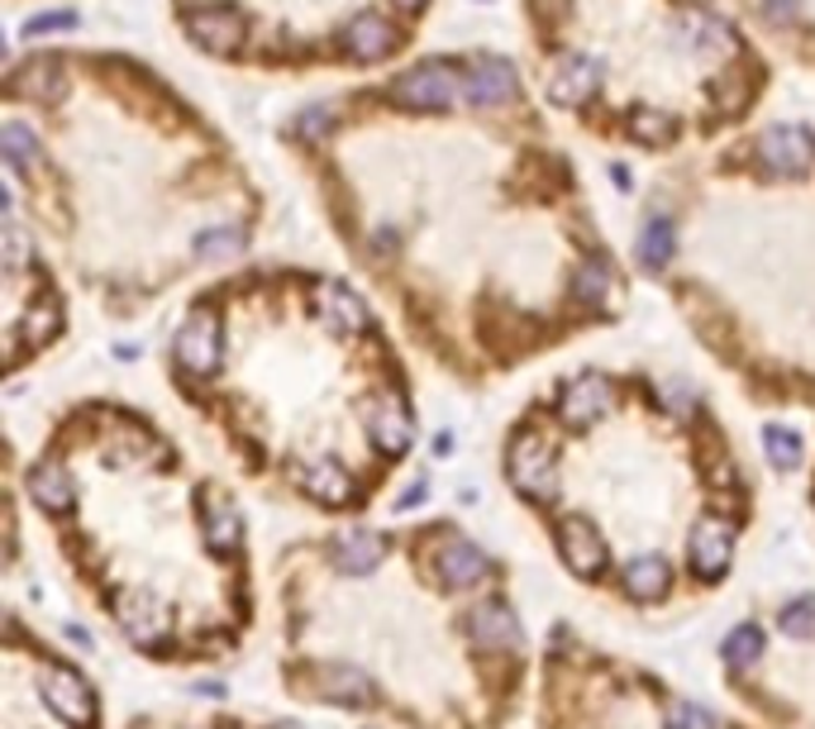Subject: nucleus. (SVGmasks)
Segmentation results:
<instances>
[{
  "instance_id": "1",
  "label": "nucleus",
  "mask_w": 815,
  "mask_h": 729,
  "mask_svg": "<svg viewBox=\"0 0 815 729\" xmlns=\"http://www.w3.org/2000/svg\"><path fill=\"white\" fill-rule=\"evenodd\" d=\"M396 101L425 105V110H449L458 101H468V76H458L449 62H425L396 76Z\"/></svg>"
},
{
  "instance_id": "2",
  "label": "nucleus",
  "mask_w": 815,
  "mask_h": 729,
  "mask_svg": "<svg viewBox=\"0 0 815 729\" xmlns=\"http://www.w3.org/2000/svg\"><path fill=\"white\" fill-rule=\"evenodd\" d=\"M506 472L524 496H539V501H553L558 496V468H553V453L549 443L534 439V434H520L510 443V458H506Z\"/></svg>"
},
{
  "instance_id": "3",
  "label": "nucleus",
  "mask_w": 815,
  "mask_h": 729,
  "mask_svg": "<svg viewBox=\"0 0 815 729\" xmlns=\"http://www.w3.org/2000/svg\"><path fill=\"white\" fill-rule=\"evenodd\" d=\"M177 358H182L186 372H215V362H220V320H215V310L201 306V310L186 315V325L177 335Z\"/></svg>"
},
{
  "instance_id": "4",
  "label": "nucleus",
  "mask_w": 815,
  "mask_h": 729,
  "mask_svg": "<svg viewBox=\"0 0 815 729\" xmlns=\"http://www.w3.org/2000/svg\"><path fill=\"white\" fill-rule=\"evenodd\" d=\"M43 701L53 706L68 725H91L95 720V696L86 687V677L72 672V668H48V677H43Z\"/></svg>"
},
{
  "instance_id": "5",
  "label": "nucleus",
  "mask_w": 815,
  "mask_h": 729,
  "mask_svg": "<svg viewBox=\"0 0 815 729\" xmlns=\"http://www.w3.org/2000/svg\"><path fill=\"white\" fill-rule=\"evenodd\" d=\"M730 558H734V534L725 520H701L692 530V567L696 577L706 582H721L730 573Z\"/></svg>"
},
{
  "instance_id": "6",
  "label": "nucleus",
  "mask_w": 815,
  "mask_h": 729,
  "mask_svg": "<svg viewBox=\"0 0 815 729\" xmlns=\"http://www.w3.org/2000/svg\"><path fill=\"white\" fill-rule=\"evenodd\" d=\"M435 567H439L444 582L462 592V586H477L491 573V558L477 544H468V538H444L439 553H435Z\"/></svg>"
},
{
  "instance_id": "7",
  "label": "nucleus",
  "mask_w": 815,
  "mask_h": 729,
  "mask_svg": "<svg viewBox=\"0 0 815 729\" xmlns=\"http://www.w3.org/2000/svg\"><path fill=\"white\" fill-rule=\"evenodd\" d=\"M367 434H373V443H377V449H387V453L410 449V405H406L401 391H387L373 405V415H367Z\"/></svg>"
},
{
  "instance_id": "8",
  "label": "nucleus",
  "mask_w": 815,
  "mask_h": 729,
  "mask_svg": "<svg viewBox=\"0 0 815 729\" xmlns=\"http://www.w3.org/2000/svg\"><path fill=\"white\" fill-rule=\"evenodd\" d=\"M611 382L605 377H597V372H587V377H572V382L563 387V420L568 424H597L605 410H611Z\"/></svg>"
},
{
  "instance_id": "9",
  "label": "nucleus",
  "mask_w": 815,
  "mask_h": 729,
  "mask_svg": "<svg viewBox=\"0 0 815 729\" xmlns=\"http://www.w3.org/2000/svg\"><path fill=\"white\" fill-rule=\"evenodd\" d=\"M758 157L773 172H806L811 167V138L802 130H792V124H773V130H763V138H758Z\"/></svg>"
},
{
  "instance_id": "10",
  "label": "nucleus",
  "mask_w": 815,
  "mask_h": 729,
  "mask_svg": "<svg viewBox=\"0 0 815 729\" xmlns=\"http://www.w3.org/2000/svg\"><path fill=\"white\" fill-rule=\"evenodd\" d=\"M558 548H563V558L578 577H597L605 563V538L591 530L587 520H568V525L558 530Z\"/></svg>"
},
{
  "instance_id": "11",
  "label": "nucleus",
  "mask_w": 815,
  "mask_h": 729,
  "mask_svg": "<svg viewBox=\"0 0 815 729\" xmlns=\"http://www.w3.org/2000/svg\"><path fill=\"white\" fill-rule=\"evenodd\" d=\"M315 691L325 696V701L334 706H373V677H367L363 668H348V663H334V668H319L315 677Z\"/></svg>"
},
{
  "instance_id": "12",
  "label": "nucleus",
  "mask_w": 815,
  "mask_h": 729,
  "mask_svg": "<svg viewBox=\"0 0 815 729\" xmlns=\"http://www.w3.org/2000/svg\"><path fill=\"white\" fill-rule=\"evenodd\" d=\"M468 634L482 648H516L520 644V620L501 606V600H482V606H472V615H468Z\"/></svg>"
},
{
  "instance_id": "13",
  "label": "nucleus",
  "mask_w": 815,
  "mask_h": 729,
  "mask_svg": "<svg viewBox=\"0 0 815 729\" xmlns=\"http://www.w3.org/2000/svg\"><path fill=\"white\" fill-rule=\"evenodd\" d=\"M120 625H124V634H130V639L153 644V639H163V634H167V610L157 606L149 592H124V600H120Z\"/></svg>"
},
{
  "instance_id": "14",
  "label": "nucleus",
  "mask_w": 815,
  "mask_h": 729,
  "mask_svg": "<svg viewBox=\"0 0 815 729\" xmlns=\"http://www.w3.org/2000/svg\"><path fill=\"white\" fill-rule=\"evenodd\" d=\"M191 34H196L211 53H230V49H238V39H244V14L238 10H201L196 20H191Z\"/></svg>"
},
{
  "instance_id": "15",
  "label": "nucleus",
  "mask_w": 815,
  "mask_h": 729,
  "mask_svg": "<svg viewBox=\"0 0 815 729\" xmlns=\"http://www.w3.org/2000/svg\"><path fill=\"white\" fill-rule=\"evenodd\" d=\"M597 82H601V62L597 58H568L563 68H558L549 91H553L558 105H578V101H587L591 91H597Z\"/></svg>"
},
{
  "instance_id": "16",
  "label": "nucleus",
  "mask_w": 815,
  "mask_h": 729,
  "mask_svg": "<svg viewBox=\"0 0 815 729\" xmlns=\"http://www.w3.org/2000/svg\"><path fill=\"white\" fill-rule=\"evenodd\" d=\"M315 306H319V315H325L334 329H344V335H358V329L367 325L363 300L348 291V287H339V281H325V287H319V296H315Z\"/></svg>"
},
{
  "instance_id": "17",
  "label": "nucleus",
  "mask_w": 815,
  "mask_h": 729,
  "mask_svg": "<svg viewBox=\"0 0 815 729\" xmlns=\"http://www.w3.org/2000/svg\"><path fill=\"white\" fill-rule=\"evenodd\" d=\"M516 96V72L510 62H477V72L468 76V101L472 105H506Z\"/></svg>"
},
{
  "instance_id": "18",
  "label": "nucleus",
  "mask_w": 815,
  "mask_h": 729,
  "mask_svg": "<svg viewBox=\"0 0 815 729\" xmlns=\"http://www.w3.org/2000/svg\"><path fill=\"white\" fill-rule=\"evenodd\" d=\"M344 43H348V53L354 58H381V53L396 49V34H391V24L381 20V14H358V20L344 29Z\"/></svg>"
},
{
  "instance_id": "19",
  "label": "nucleus",
  "mask_w": 815,
  "mask_h": 729,
  "mask_svg": "<svg viewBox=\"0 0 815 729\" xmlns=\"http://www.w3.org/2000/svg\"><path fill=\"white\" fill-rule=\"evenodd\" d=\"M381 538L377 534H367V530H348V534H339V544H334V558H339V567L344 573H354V577H367L373 567L381 563Z\"/></svg>"
},
{
  "instance_id": "20",
  "label": "nucleus",
  "mask_w": 815,
  "mask_h": 729,
  "mask_svg": "<svg viewBox=\"0 0 815 729\" xmlns=\"http://www.w3.org/2000/svg\"><path fill=\"white\" fill-rule=\"evenodd\" d=\"M678 253V234H673V219L653 215L644 229H639V263L649 267V273H663L668 263H673Z\"/></svg>"
},
{
  "instance_id": "21",
  "label": "nucleus",
  "mask_w": 815,
  "mask_h": 729,
  "mask_svg": "<svg viewBox=\"0 0 815 729\" xmlns=\"http://www.w3.org/2000/svg\"><path fill=\"white\" fill-rule=\"evenodd\" d=\"M300 482H306L310 496L325 501V505H344L348 496H354V486H348V472H344L339 463H329V458L310 463L306 472H300Z\"/></svg>"
},
{
  "instance_id": "22",
  "label": "nucleus",
  "mask_w": 815,
  "mask_h": 729,
  "mask_svg": "<svg viewBox=\"0 0 815 729\" xmlns=\"http://www.w3.org/2000/svg\"><path fill=\"white\" fill-rule=\"evenodd\" d=\"M205 538H211V548L238 544V511L225 491H205Z\"/></svg>"
},
{
  "instance_id": "23",
  "label": "nucleus",
  "mask_w": 815,
  "mask_h": 729,
  "mask_svg": "<svg viewBox=\"0 0 815 729\" xmlns=\"http://www.w3.org/2000/svg\"><path fill=\"white\" fill-rule=\"evenodd\" d=\"M668 582H673V577H668V563L653 558V553H649V558H630L625 563V592L639 596V600H659L668 592Z\"/></svg>"
},
{
  "instance_id": "24",
  "label": "nucleus",
  "mask_w": 815,
  "mask_h": 729,
  "mask_svg": "<svg viewBox=\"0 0 815 729\" xmlns=\"http://www.w3.org/2000/svg\"><path fill=\"white\" fill-rule=\"evenodd\" d=\"M29 491H34V501L43 505V511H68V505H72V478L58 463H39Z\"/></svg>"
},
{
  "instance_id": "25",
  "label": "nucleus",
  "mask_w": 815,
  "mask_h": 729,
  "mask_svg": "<svg viewBox=\"0 0 815 729\" xmlns=\"http://www.w3.org/2000/svg\"><path fill=\"white\" fill-rule=\"evenodd\" d=\"M763 453H768V463L777 472H796L802 468V458H806L802 434L787 430V424H763Z\"/></svg>"
},
{
  "instance_id": "26",
  "label": "nucleus",
  "mask_w": 815,
  "mask_h": 729,
  "mask_svg": "<svg viewBox=\"0 0 815 729\" xmlns=\"http://www.w3.org/2000/svg\"><path fill=\"white\" fill-rule=\"evenodd\" d=\"M10 86L20 91V96H39V101H58L62 96V76H58V62H29L10 76Z\"/></svg>"
},
{
  "instance_id": "27",
  "label": "nucleus",
  "mask_w": 815,
  "mask_h": 729,
  "mask_svg": "<svg viewBox=\"0 0 815 729\" xmlns=\"http://www.w3.org/2000/svg\"><path fill=\"white\" fill-rule=\"evenodd\" d=\"M572 291H578V296L587 300V306H605V300H611V296L620 291V281H615L611 267L591 258V263H582L578 273H572Z\"/></svg>"
},
{
  "instance_id": "28",
  "label": "nucleus",
  "mask_w": 815,
  "mask_h": 729,
  "mask_svg": "<svg viewBox=\"0 0 815 729\" xmlns=\"http://www.w3.org/2000/svg\"><path fill=\"white\" fill-rule=\"evenodd\" d=\"M686 39L706 53H734V29L725 20H711V14H686Z\"/></svg>"
},
{
  "instance_id": "29",
  "label": "nucleus",
  "mask_w": 815,
  "mask_h": 729,
  "mask_svg": "<svg viewBox=\"0 0 815 729\" xmlns=\"http://www.w3.org/2000/svg\"><path fill=\"white\" fill-rule=\"evenodd\" d=\"M0 148H6V163L10 167H24V163H34V157H39V138H34V130H29V124L6 120V124H0Z\"/></svg>"
},
{
  "instance_id": "30",
  "label": "nucleus",
  "mask_w": 815,
  "mask_h": 729,
  "mask_svg": "<svg viewBox=\"0 0 815 729\" xmlns=\"http://www.w3.org/2000/svg\"><path fill=\"white\" fill-rule=\"evenodd\" d=\"M763 654V629L758 625H740V629H730L725 634V644H721V658L730 663V668H748Z\"/></svg>"
},
{
  "instance_id": "31",
  "label": "nucleus",
  "mask_w": 815,
  "mask_h": 729,
  "mask_svg": "<svg viewBox=\"0 0 815 729\" xmlns=\"http://www.w3.org/2000/svg\"><path fill=\"white\" fill-rule=\"evenodd\" d=\"M196 253L201 258H234V253H244V229H230V225H215V229H201L196 234Z\"/></svg>"
},
{
  "instance_id": "32",
  "label": "nucleus",
  "mask_w": 815,
  "mask_h": 729,
  "mask_svg": "<svg viewBox=\"0 0 815 729\" xmlns=\"http://www.w3.org/2000/svg\"><path fill=\"white\" fill-rule=\"evenodd\" d=\"M782 634L787 639H815V596H802V600H792L787 610H782Z\"/></svg>"
},
{
  "instance_id": "33",
  "label": "nucleus",
  "mask_w": 815,
  "mask_h": 729,
  "mask_svg": "<svg viewBox=\"0 0 815 729\" xmlns=\"http://www.w3.org/2000/svg\"><path fill=\"white\" fill-rule=\"evenodd\" d=\"M115 443H120V463H149L153 458V439L139 424H115Z\"/></svg>"
},
{
  "instance_id": "34",
  "label": "nucleus",
  "mask_w": 815,
  "mask_h": 729,
  "mask_svg": "<svg viewBox=\"0 0 815 729\" xmlns=\"http://www.w3.org/2000/svg\"><path fill=\"white\" fill-rule=\"evenodd\" d=\"M630 130L639 138H649V144H668V138H673V120H668L663 110H634Z\"/></svg>"
},
{
  "instance_id": "35",
  "label": "nucleus",
  "mask_w": 815,
  "mask_h": 729,
  "mask_svg": "<svg viewBox=\"0 0 815 729\" xmlns=\"http://www.w3.org/2000/svg\"><path fill=\"white\" fill-rule=\"evenodd\" d=\"M668 729H715V716L696 701H682V706H673V716H668Z\"/></svg>"
},
{
  "instance_id": "36",
  "label": "nucleus",
  "mask_w": 815,
  "mask_h": 729,
  "mask_svg": "<svg viewBox=\"0 0 815 729\" xmlns=\"http://www.w3.org/2000/svg\"><path fill=\"white\" fill-rule=\"evenodd\" d=\"M62 29H77V14L72 10H48V14H34V20L24 24V34H62Z\"/></svg>"
},
{
  "instance_id": "37",
  "label": "nucleus",
  "mask_w": 815,
  "mask_h": 729,
  "mask_svg": "<svg viewBox=\"0 0 815 729\" xmlns=\"http://www.w3.org/2000/svg\"><path fill=\"white\" fill-rule=\"evenodd\" d=\"M24 258H29L24 234H20V225H14V215H6V267H10V273H20Z\"/></svg>"
},
{
  "instance_id": "38",
  "label": "nucleus",
  "mask_w": 815,
  "mask_h": 729,
  "mask_svg": "<svg viewBox=\"0 0 815 729\" xmlns=\"http://www.w3.org/2000/svg\"><path fill=\"white\" fill-rule=\"evenodd\" d=\"M659 391H663V405L673 410V415H686V410H692V401H696V391L686 387V382H663Z\"/></svg>"
},
{
  "instance_id": "39",
  "label": "nucleus",
  "mask_w": 815,
  "mask_h": 729,
  "mask_svg": "<svg viewBox=\"0 0 815 729\" xmlns=\"http://www.w3.org/2000/svg\"><path fill=\"white\" fill-rule=\"evenodd\" d=\"M325 130H329V110L325 105H310V110H300V115H296V134L319 138Z\"/></svg>"
},
{
  "instance_id": "40",
  "label": "nucleus",
  "mask_w": 815,
  "mask_h": 729,
  "mask_svg": "<svg viewBox=\"0 0 815 729\" xmlns=\"http://www.w3.org/2000/svg\"><path fill=\"white\" fill-rule=\"evenodd\" d=\"M367 244H373V253H391L396 248V229L391 225L387 229H373V239H367Z\"/></svg>"
},
{
  "instance_id": "41",
  "label": "nucleus",
  "mask_w": 815,
  "mask_h": 729,
  "mask_svg": "<svg viewBox=\"0 0 815 729\" xmlns=\"http://www.w3.org/2000/svg\"><path fill=\"white\" fill-rule=\"evenodd\" d=\"M425 496H429V486L420 482V486H415V491H406V496H401V501H396V511H415V505H425Z\"/></svg>"
},
{
  "instance_id": "42",
  "label": "nucleus",
  "mask_w": 815,
  "mask_h": 729,
  "mask_svg": "<svg viewBox=\"0 0 815 729\" xmlns=\"http://www.w3.org/2000/svg\"><path fill=\"white\" fill-rule=\"evenodd\" d=\"M763 10L777 14V20H787V14L796 10V0H763Z\"/></svg>"
},
{
  "instance_id": "43",
  "label": "nucleus",
  "mask_w": 815,
  "mask_h": 729,
  "mask_svg": "<svg viewBox=\"0 0 815 729\" xmlns=\"http://www.w3.org/2000/svg\"><path fill=\"white\" fill-rule=\"evenodd\" d=\"M396 6H406V10H415V6H425V0H396Z\"/></svg>"
},
{
  "instance_id": "44",
  "label": "nucleus",
  "mask_w": 815,
  "mask_h": 729,
  "mask_svg": "<svg viewBox=\"0 0 815 729\" xmlns=\"http://www.w3.org/2000/svg\"><path fill=\"white\" fill-rule=\"evenodd\" d=\"M272 729H296V725H272Z\"/></svg>"
}]
</instances>
